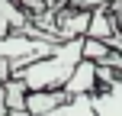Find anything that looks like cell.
Instances as JSON below:
<instances>
[{
	"label": "cell",
	"instance_id": "1",
	"mask_svg": "<svg viewBox=\"0 0 122 116\" xmlns=\"http://www.w3.org/2000/svg\"><path fill=\"white\" fill-rule=\"evenodd\" d=\"M80 58H84V36H74V39H61L48 55L16 68L13 74L29 90H55V87L67 84V77H71V71L77 68Z\"/></svg>",
	"mask_w": 122,
	"mask_h": 116
},
{
	"label": "cell",
	"instance_id": "2",
	"mask_svg": "<svg viewBox=\"0 0 122 116\" xmlns=\"http://www.w3.org/2000/svg\"><path fill=\"white\" fill-rule=\"evenodd\" d=\"M100 90V77H97V61H90V58H80L77 61V68L71 71V77H67V84H64V94L67 97H77V94H97Z\"/></svg>",
	"mask_w": 122,
	"mask_h": 116
},
{
	"label": "cell",
	"instance_id": "3",
	"mask_svg": "<svg viewBox=\"0 0 122 116\" xmlns=\"http://www.w3.org/2000/svg\"><path fill=\"white\" fill-rule=\"evenodd\" d=\"M119 29H122V13H119ZM93 106H97V116H122V74L93 94Z\"/></svg>",
	"mask_w": 122,
	"mask_h": 116
},
{
	"label": "cell",
	"instance_id": "4",
	"mask_svg": "<svg viewBox=\"0 0 122 116\" xmlns=\"http://www.w3.org/2000/svg\"><path fill=\"white\" fill-rule=\"evenodd\" d=\"M64 100H67L64 87H55V90H29L26 94V113L29 116H45L48 110H55Z\"/></svg>",
	"mask_w": 122,
	"mask_h": 116
},
{
	"label": "cell",
	"instance_id": "5",
	"mask_svg": "<svg viewBox=\"0 0 122 116\" xmlns=\"http://www.w3.org/2000/svg\"><path fill=\"white\" fill-rule=\"evenodd\" d=\"M45 116H97L90 94H77V97H67L64 103H58L55 110H48Z\"/></svg>",
	"mask_w": 122,
	"mask_h": 116
},
{
	"label": "cell",
	"instance_id": "6",
	"mask_svg": "<svg viewBox=\"0 0 122 116\" xmlns=\"http://www.w3.org/2000/svg\"><path fill=\"white\" fill-rule=\"evenodd\" d=\"M29 26V16L16 6V0H0V36L3 32H19Z\"/></svg>",
	"mask_w": 122,
	"mask_h": 116
},
{
	"label": "cell",
	"instance_id": "7",
	"mask_svg": "<svg viewBox=\"0 0 122 116\" xmlns=\"http://www.w3.org/2000/svg\"><path fill=\"white\" fill-rule=\"evenodd\" d=\"M26 94H29V87H26L16 74H10V77L3 81V103H6V110H10V113L26 110Z\"/></svg>",
	"mask_w": 122,
	"mask_h": 116
},
{
	"label": "cell",
	"instance_id": "8",
	"mask_svg": "<svg viewBox=\"0 0 122 116\" xmlns=\"http://www.w3.org/2000/svg\"><path fill=\"white\" fill-rule=\"evenodd\" d=\"M109 45L103 42V39H90V36H84V58H90V61H106V55H109Z\"/></svg>",
	"mask_w": 122,
	"mask_h": 116
},
{
	"label": "cell",
	"instance_id": "9",
	"mask_svg": "<svg viewBox=\"0 0 122 116\" xmlns=\"http://www.w3.org/2000/svg\"><path fill=\"white\" fill-rule=\"evenodd\" d=\"M10 74H13V61L10 58H0V81H6Z\"/></svg>",
	"mask_w": 122,
	"mask_h": 116
},
{
	"label": "cell",
	"instance_id": "10",
	"mask_svg": "<svg viewBox=\"0 0 122 116\" xmlns=\"http://www.w3.org/2000/svg\"><path fill=\"white\" fill-rule=\"evenodd\" d=\"M112 10H116V13H122V0H112Z\"/></svg>",
	"mask_w": 122,
	"mask_h": 116
},
{
	"label": "cell",
	"instance_id": "11",
	"mask_svg": "<svg viewBox=\"0 0 122 116\" xmlns=\"http://www.w3.org/2000/svg\"><path fill=\"white\" fill-rule=\"evenodd\" d=\"M10 116H29V113H26V110H19V113H10Z\"/></svg>",
	"mask_w": 122,
	"mask_h": 116
}]
</instances>
